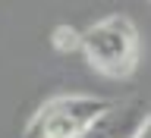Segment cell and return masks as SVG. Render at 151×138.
I'll list each match as a JSON object with an SVG mask.
<instances>
[{
    "label": "cell",
    "mask_w": 151,
    "mask_h": 138,
    "mask_svg": "<svg viewBox=\"0 0 151 138\" xmlns=\"http://www.w3.org/2000/svg\"><path fill=\"white\" fill-rule=\"evenodd\" d=\"M82 54L98 72L123 79L139 63V31L126 16H107L82 31Z\"/></svg>",
    "instance_id": "obj_1"
},
{
    "label": "cell",
    "mask_w": 151,
    "mask_h": 138,
    "mask_svg": "<svg viewBox=\"0 0 151 138\" xmlns=\"http://www.w3.org/2000/svg\"><path fill=\"white\" fill-rule=\"evenodd\" d=\"M107 107H110V101L91 97V94H60V97H50L28 119L25 138H79Z\"/></svg>",
    "instance_id": "obj_2"
},
{
    "label": "cell",
    "mask_w": 151,
    "mask_h": 138,
    "mask_svg": "<svg viewBox=\"0 0 151 138\" xmlns=\"http://www.w3.org/2000/svg\"><path fill=\"white\" fill-rule=\"evenodd\" d=\"M148 113H151L148 104L139 101V97L110 104L79 138H135Z\"/></svg>",
    "instance_id": "obj_3"
},
{
    "label": "cell",
    "mask_w": 151,
    "mask_h": 138,
    "mask_svg": "<svg viewBox=\"0 0 151 138\" xmlns=\"http://www.w3.org/2000/svg\"><path fill=\"white\" fill-rule=\"evenodd\" d=\"M54 47L60 54H69V50H82V31H76L73 25H57L54 35H50Z\"/></svg>",
    "instance_id": "obj_4"
},
{
    "label": "cell",
    "mask_w": 151,
    "mask_h": 138,
    "mask_svg": "<svg viewBox=\"0 0 151 138\" xmlns=\"http://www.w3.org/2000/svg\"><path fill=\"white\" fill-rule=\"evenodd\" d=\"M135 138H151V113L145 116V122H142V129H139V135Z\"/></svg>",
    "instance_id": "obj_5"
}]
</instances>
